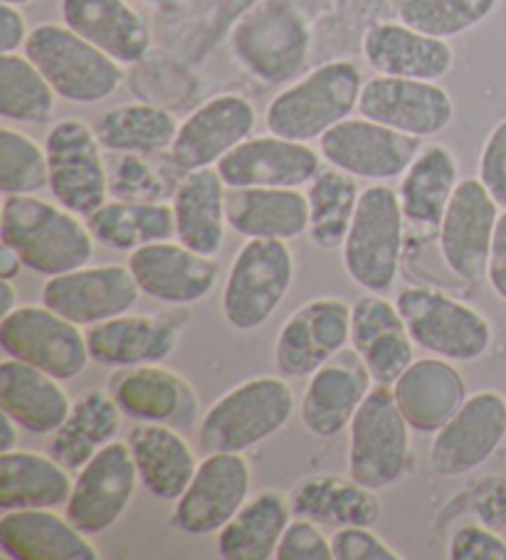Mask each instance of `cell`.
I'll return each instance as SVG.
<instances>
[{
	"mask_svg": "<svg viewBox=\"0 0 506 560\" xmlns=\"http://www.w3.org/2000/svg\"><path fill=\"white\" fill-rule=\"evenodd\" d=\"M499 215V202L492 198L480 178L460 180L437 228V245L447 269L462 282L476 284L486 277Z\"/></svg>",
	"mask_w": 506,
	"mask_h": 560,
	"instance_id": "e0dca14e",
	"label": "cell"
},
{
	"mask_svg": "<svg viewBox=\"0 0 506 560\" xmlns=\"http://www.w3.org/2000/svg\"><path fill=\"white\" fill-rule=\"evenodd\" d=\"M411 424L388 385H373L348 424V477L381 491L411 469Z\"/></svg>",
	"mask_w": 506,
	"mask_h": 560,
	"instance_id": "52a82bcc",
	"label": "cell"
},
{
	"mask_svg": "<svg viewBox=\"0 0 506 560\" xmlns=\"http://www.w3.org/2000/svg\"><path fill=\"white\" fill-rule=\"evenodd\" d=\"M94 127L80 119H62L47 131L45 153L50 166V192L74 215L90 218L110 202V178Z\"/></svg>",
	"mask_w": 506,
	"mask_h": 560,
	"instance_id": "8fae6325",
	"label": "cell"
},
{
	"mask_svg": "<svg viewBox=\"0 0 506 560\" xmlns=\"http://www.w3.org/2000/svg\"><path fill=\"white\" fill-rule=\"evenodd\" d=\"M486 282L506 304V210H502L499 220H496L490 262H486Z\"/></svg>",
	"mask_w": 506,
	"mask_h": 560,
	"instance_id": "816d5d0a",
	"label": "cell"
},
{
	"mask_svg": "<svg viewBox=\"0 0 506 560\" xmlns=\"http://www.w3.org/2000/svg\"><path fill=\"white\" fill-rule=\"evenodd\" d=\"M84 336L94 363L129 369L171 359L181 339V326L169 316L122 314L90 326Z\"/></svg>",
	"mask_w": 506,
	"mask_h": 560,
	"instance_id": "484cf974",
	"label": "cell"
},
{
	"mask_svg": "<svg viewBox=\"0 0 506 560\" xmlns=\"http://www.w3.org/2000/svg\"><path fill=\"white\" fill-rule=\"evenodd\" d=\"M62 23L116 62L139 65L151 50V27L126 0H60Z\"/></svg>",
	"mask_w": 506,
	"mask_h": 560,
	"instance_id": "f546056e",
	"label": "cell"
},
{
	"mask_svg": "<svg viewBox=\"0 0 506 560\" xmlns=\"http://www.w3.org/2000/svg\"><path fill=\"white\" fill-rule=\"evenodd\" d=\"M373 378L366 363L354 349L342 351L324 369L309 375V383L299 402V420L314 438L331 440L348 430L356 410L373 388Z\"/></svg>",
	"mask_w": 506,
	"mask_h": 560,
	"instance_id": "cb8c5ba5",
	"label": "cell"
},
{
	"mask_svg": "<svg viewBox=\"0 0 506 560\" xmlns=\"http://www.w3.org/2000/svg\"><path fill=\"white\" fill-rule=\"evenodd\" d=\"M84 220L96 243L116 253H134L143 245L176 237L173 208L163 202H104Z\"/></svg>",
	"mask_w": 506,
	"mask_h": 560,
	"instance_id": "60d3db41",
	"label": "cell"
},
{
	"mask_svg": "<svg viewBox=\"0 0 506 560\" xmlns=\"http://www.w3.org/2000/svg\"><path fill=\"white\" fill-rule=\"evenodd\" d=\"M295 282V255L281 240H248L230 265L222 287V316L235 331L265 326Z\"/></svg>",
	"mask_w": 506,
	"mask_h": 560,
	"instance_id": "9c48e42d",
	"label": "cell"
},
{
	"mask_svg": "<svg viewBox=\"0 0 506 560\" xmlns=\"http://www.w3.org/2000/svg\"><path fill=\"white\" fill-rule=\"evenodd\" d=\"M0 550L11 560H100L90 536L53 509H15L0 516Z\"/></svg>",
	"mask_w": 506,
	"mask_h": 560,
	"instance_id": "83f0119b",
	"label": "cell"
},
{
	"mask_svg": "<svg viewBox=\"0 0 506 560\" xmlns=\"http://www.w3.org/2000/svg\"><path fill=\"white\" fill-rule=\"evenodd\" d=\"M252 469L242 452L203 455L188 489L173 501L171 526L186 536H218V530L245 506Z\"/></svg>",
	"mask_w": 506,
	"mask_h": 560,
	"instance_id": "7c38bea8",
	"label": "cell"
},
{
	"mask_svg": "<svg viewBox=\"0 0 506 560\" xmlns=\"http://www.w3.org/2000/svg\"><path fill=\"white\" fill-rule=\"evenodd\" d=\"M0 3H8V5H18V8H23V5H31V3H35V0H0Z\"/></svg>",
	"mask_w": 506,
	"mask_h": 560,
	"instance_id": "6f0895ef",
	"label": "cell"
},
{
	"mask_svg": "<svg viewBox=\"0 0 506 560\" xmlns=\"http://www.w3.org/2000/svg\"><path fill=\"white\" fill-rule=\"evenodd\" d=\"M25 267L23 257L15 253V249L11 245L0 243V279H13L21 275V269Z\"/></svg>",
	"mask_w": 506,
	"mask_h": 560,
	"instance_id": "f5cc1de1",
	"label": "cell"
},
{
	"mask_svg": "<svg viewBox=\"0 0 506 560\" xmlns=\"http://www.w3.org/2000/svg\"><path fill=\"white\" fill-rule=\"evenodd\" d=\"M228 228L245 240H297L309 233V200L301 188H228Z\"/></svg>",
	"mask_w": 506,
	"mask_h": 560,
	"instance_id": "4dcf8cb0",
	"label": "cell"
},
{
	"mask_svg": "<svg viewBox=\"0 0 506 560\" xmlns=\"http://www.w3.org/2000/svg\"><path fill=\"white\" fill-rule=\"evenodd\" d=\"M277 560H334L331 538L321 534L317 521L291 518L277 546Z\"/></svg>",
	"mask_w": 506,
	"mask_h": 560,
	"instance_id": "bcb514c9",
	"label": "cell"
},
{
	"mask_svg": "<svg viewBox=\"0 0 506 560\" xmlns=\"http://www.w3.org/2000/svg\"><path fill=\"white\" fill-rule=\"evenodd\" d=\"M230 50L255 82L287 84L309 60L311 27L291 0H262L232 27Z\"/></svg>",
	"mask_w": 506,
	"mask_h": 560,
	"instance_id": "3957f363",
	"label": "cell"
},
{
	"mask_svg": "<svg viewBox=\"0 0 506 560\" xmlns=\"http://www.w3.org/2000/svg\"><path fill=\"white\" fill-rule=\"evenodd\" d=\"M398 408L415 432L435 434L467 400V385L452 361L417 359L393 385Z\"/></svg>",
	"mask_w": 506,
	"mask_h": 560,
	"instance_id": "f1b7e54d",
	"label": "cell"
},
{
	"mask_svg": "<svg viewBox=\"0 0 506 560\" xmlns=\"http://www.w3.org/2000/svg\"><path fill=\"white\" fill-rule=\"evenodd\" d=\"M499 0H403L398 21L425 35L452 40L490 21Z\"/></svg>",
	"mask_w": 506,
	"mask_h": 560,
	"instance_id": "ee69618b",
	"label": "cell"
},
{
	"mask_svg": "<svg viewBox=\"0 0 506 560\" xmlns=\"http://www.w3.org/2000/svg\"><path fill=\"white\" fill-rule=\"evenodd\" d=\"M106 390L124 418L134 422L171 424L181 432L193 430L198 422V395L193 385L161 363L116 369L106 381Z\"/></svg>",
	"mask_w": 506,
	"mask_h": 560,
	"instance_id": "ffe728a7",
	"label": "cell"
},
{
	"mask_svg": "<svg viewBox=\"0 0 506 560\" xmlns=\"http://www.w3.org/2000/svg\"><path fill=\"white\" fill-rule=\"evenodd\" d=\"M289 494L277 489L250 497L235 516L218 530V556L222 560H272L291 521Z\"/></svg>",
	"mask_w": 506,
	"mask_h": 560,
	"instance_id": "8d00e7d4",
	"label": "cell"
},
{
	"mask_svg": "<svg viewBox=\"0 0 506 560\" xmlns=\"http://www.w3.org/2000/svg\"><path fill=\"white\" fill-rule=\"evenodd\" d=\"M358 178L342 168H321L317 178L307 186L309 200V240L319 249L344 247L348 230L356 215Z\"/></svg>",
	"mask_w": 506,
	"mask_h": 560,
	"instance_id": "b9f144b4",
	"label": "cell"
},
{
	"mask_svg": "<svg viewBox=\"0 0 506 560\" xmlns=\"http://www.w3.org/2000/svg\"><path fill=\"white\" fill-rule=\"evenodd\" d=\"M0 243L23 257L25 269L50 279L90 265L96 240L87 220L62 206L37 196H5Z\"/></svg>",
	"mask_w": 506,
	"mask_h": 560,
	"instance_id": "6da1fadb",
	"label": "cell"
},
{
	"mask_svg": "<svg viewBox=\"0 0 506 560\" xmlns=\"http://www.w3.org/2000/svg\"><path fill=\"white\" fill-rule=\"evenodd\" d=\"M27 37H31V27H27L25 15L18 5H0V55L21 52Z\"/></svg>",
	"mask_w": 506,
	"mask_h": 560,
	"instance_id": "f907efd6",
	"label": "cell"
},
{
	"mask_svg": "<svg viewBox=\"0 0 506 560\" xmlns=\"http://www.w3.org/2000/svg\"><path fill=\"white\" fill-rule=\"evenodd\" d=\"M352 343V304L319 296L299 306L281 324L275 341V365L285 378H309Z\"/></svg>",
	"mask_w": 506,
	"mask_h": 560,
	"instance_id": "4fadbf2b",
	"label": "cell"
},
{
	"mask_svg": "<svg viewBox=\"0 0 506 560\" xmlns=\"http://www.w3.org/2000/svg\"><path fill=\"white\" fill-rule=\"evenodd\" d=\"M0 410L31 434H53L72 410L62 381L31 363L0 361Z\"/></svg>",
	"mask_w": 506,
	"mask_h": 560,
	"instance_id": "1f68e13d",
	"label": "cell"
},
{
	"mask_svg": "<svg viewBox=\"0 0 506 560\" xmlns=\"http://www.w3.org/2000/svg\"><path fill=\"white\" fill-rule=\"evenodd\" d=\"M295 415V393L277 375H260L230 388L210 405L198 424L203 455L242 452L277 434Z\"/></svg>",
	"mask_w": 506,
	"mask_h": 560,
	"instance_id": "277c9868",
	"label": "cell"
},
{
	"mask_svg": "<svg viewBox=\"0 0 506 560\" xmlns=\"http://www.w3.org/2000/svg\"><path fill=\"white\" fill-rule=\"evenodd\" d=\"M18 430H21V424L3 412V420H0V452L18 450Z\"/></svg>",
	"mask_w": 506,
	"mask_h": 560,
	"instance_id": "db71d44e",
	"label": "cell"
},
{
	"mask_svg": "<svg viewBox=\"0 0 506 560\" xmlns=\"http://www.w3.org/2000/svg\"><path fill=\"white\" fill-rule=\"evenodd\" d=\"M228 186L218 168L188 171L173 196L176 240L181 245L206 257H216L228 237L226 215Z\"/></svg>",
	"mask_w": 506,
	"mask_h": 560,
	"instance_id": "836d02e7",
	"label": "cell"
},
{
	"mask_svg": "<svg viewBox=\"0 0 506 560\" xmlns=\"http://www.w3.org/2000/svg\"><path fill=\"white\" fill-rule=\"evenodd\" d=\"M139 485L129 444L114 440L77 471L65 516L90 538L100 536L126 514Z\"/></svg>",
	"mask_w": 506,
	"mask_h": 560,
	"instance_id": "5bb4252c",
	"label": "cell"
},
{
	"mask_svg": "<svg viewBox=\"0 0 506 560\" xmlns=\"http://www.w3.org/2000/svg\"><path fill=\"white\" fill-rule=\"evenodd\" d=\"M506 440V395L480 390L433 434L430 467L440 477H464L480 469Z\"/></svg>",
	"mask_w": 506,
	"mask_h": 560,
	"instance_id": "9a60e30c",
	"label": "cell"
},
{
	"mask_svg": "<svg viewBox=\"0 0 506 560\" xmlns=\"http://www.w3.org/2000/svg\"><path fill=\"white\" fill-rule=\"evenodd\" d=\"M457 186H460V163L455 153L442 143L423 147L398 186L407 225L423 233H430V230L437 233Z\"/></svg>",
	"mask_w": 506,
	"mask_h": 560,
	"instance_id": "d590c367",
	"label": "cell"
},
{
	"mask_svg": "<svg viewBox=\"0 0 506 560\" xmlns=\"http://www.w3.org/2000/svg\"><path fill=\"white\" fill-rule=\"evenodd\" d=\"M23 52L65 102L100 104L124 84V65L65 23L33 27Z\"/></svg>",
	"mask_w": 506,
	"mask_h": 560,
	"instance_id": "5b68a950",
	"label": "cell"
},
{
	"mask_svg": "<svg viewBox=\"0 0 506 560\" xmlns=\"http://www.w3.org/2000/svg\"><path fill=\"white\" fill-rule=\"evenodd\" d=\"M70 469L50 455L27 450L0 452V509H60L70 501Z\"/></svg>",
	"mask_w": 506,
	"mask_h": 560,
	"instance_id": "74e56055",
	"label": "cell"
},
{
	"mask_svg": "<svg viewBox=\"0 0 506 560\" xmlns=\"http://www.w3.org/2000/svg\"><path fill=\"white\" fill-rule=\"evenodd\" d=\"M405 215L398 190L373 183L361 190L356 215L342 247L344 269L366 292L386 294L403 262Z\"/></svg>",
	"mask_w": 506,
	"mask_h": 560,
	"instance_id": "8992f818",
	"label": "cell"
},
{
	"mask_svg": "<svg viewBox=\"0 0 506 560\" xmlns=\"http://www.w3.org/2000/svg\"><path fill=\"white\" fill-rule=\"evenodd\" d=\"M352 349L361 355L373 383L388 388L415 361V341L395 302L373 292L352 304Z\"/></svg>",
	"mask_w": 506,
	"mask_h": 560,
	"instance_id": "d4e9b609",
	"label": "cell"
},
{
	"mask_svg": "<svg viewBox=\"0 0 506 560\" xmlns=\"http://www.w3.org/2000/svg\"><path fill=\"white\" fill-rule=\"evenodd\" d=\"M321 153L277 133L250 137L218 163L228 188H304L321 171Z\"/></svg>",
	"mask_w": 506,
	"mask_h": 560,
	"instance_id": "7402d4cb",
	"label": "cell"
},
{
	"mask_svg": "<svg viewBox=\"0 0 506 560\" xmlns=\"http://www.w3.org/2000/svg\"><path fill=\"white\" fill-rule=\"evenodd\" d=\"M50 188L45 147L27 133L0 127V190L3 196H35Z\"/></svg>",
	"mask_w": 506,
	"mask_h": 560,
	"instance_id": "f6af8a7d",
	"label": "cell"
},
{
	"mask_svg": "<svg viewBox=\"0 0 506 560\" xmlns=\"http://www.w3.org/2000/svg\"><path fill=\"white\" fill-rule=\"evenodd\" d=\"M364 74L352 60H331L285 86L267 104L265 127L281 139L311 143L358 112Z\"/></svg>",
	"mask_w": 506,
	"mask_h": 560,
	"instance_id": "7a4b0ae2",
	"label": "cell"
},
{
	"mask_svg": "<svg viewBox=\"0 0 506 560\" xmlns=\"http://www.w3.org/2000/svg\"><path fill=\"white\" fill-rule=\"evenodd\" d=\"M358 117L378 121L407 137L430 139L450 129L455 102L450 92L437 82L376 74L373 80L364 82Z\"/></svg>",
	"mask_w": 506,
	"mask_h": 560,
	"instance_id": "ac0fdd59",
	"label": "cell"
},
{
	"mask_svg": "<svg viewBox=\"0 0 506 560\" xmlns=\"http://www.w3.org/2000/svg\"><path fill=\"white\" fill-rule=\"evenodd\" d=\"M139 294L141 289L129 265H87L47 279L43 304L72 324L90 328L129 312L139 302Z\"/></svg>",
	"mask_w": 506,
	"mask_h": 560,
	"instance_id": "44dd1931",
	"label": "cell"
},
{
	"mask_svg": "<svg viewBox=\"0 0 506 560\" xmlns=\"http://www.w3.org/2000/svg\"><path fill=\"white\" fill-rule=\"evenodd\" d=\"M317 143L329 166L373 183L401 178L425 147L423 139L407 137L366 117L342 121Z\"/></svg>",
	"mask_w": 506,
	"mask_h": 560,
	"instance_id": "2e32d148",
	"label": "cell"
},
{
	"mask_svg": "<svg viewBox=\"0 0 506 560\" xmlns=\"http://www.w3.org/2000/svg\"><path fill=\"white\" fill-rule=\"evenodd\" d=\"M450 560H506V540L480 524L457 528L447 544Z\"/></svg>",
	"mask_w": 506,
	"mask_h": 560,
	"instance_id": "681fc988",
	"label": "cell"
},
{
	"mask_svg": "<svg viewBox=\"0 0 506 560\" xmlns=\"http://www.w3.org/2000/svg\"><path fill=\"white\" fill-rule=\"evenodd\" d=\"M122 410L110 390H90L72 402L65 422L50 434L47 455L67 469L80 471L96 452L116 440L122 428Z\"/></svg>",
	"mask_w": 506,
	"mask_h": 560,
	"instance_id": "f35d334b",
	"label": "cell"
},
{
	"mask_svg": "<svg viewBox=\"0 0 506 560\" xmlns=\"http://www.w3.org/2000/svg\"><path fill=\"white\" fill-rule=\"evenodd\" d=\"M295 516L317 521L324 526H376L383 506L373 489L358 485L352 477L314 475L297 481L289 491Z\"/></svg>",
	"mask_w": 506,
	"mask_h": 560,
	"instance_id": "e575fe53",
	"label": "cell"
},
{
	"mask_svg": "<svg viewBox=\"0 0 506 560\" xmlns=\"http://www.w3.org/2000/svg\"><path fill=\"white\" fill-rule=\"evenodd\" d=\"M139 3H146V5H171V3H179V0H139Z\"/></svg>",
	"mask_w": 506,
	"mask_h": 560,
	"instance_id": "9f6ffc18",
	"label": "cell"
},
{
	"mask_svg": "<svg viewBox=\"0 0 506 560\" xmlns=\"http://www.w3.org/2000/svg\"><path fill=\"white\" fill-rule=\"evenodd\" d=\"M179 119L169 109L146 102L122 104L94 121V133L104 151L126 156H153L171 151L179 133Z\"/></svg>",
	"mask_w": 506,
	"mask_h": 560,
	"instance_id": "ab89813d",
	"label": "cell"
},
{
	"mask_svg": "<svg viewBox=\"0 0 506 560\" xmlns=\"http://www.w3.org/2000/svg\"><path fill=\"white\" fill-rule=\"evenodd\" d=\"M126 444L139 469L141 487L159 501H176L200 465L183 432L171 424L136 422Z\"/></svg>",
	"mask_w": 506,
	"mask_h": 560,
	"instance_id": "d6a6232c",
	"label": "cell"
},
{
	"mask_svg": "<svg viewBox=\"0 0 506 560\" xmlns=\"http://www.w3.org/2000/svg\"><path fill=\"white\" fill-rule=\"evenodd\" d=\"M415 346L452 363H472L492 349L490 318L430 287H407L395 299Z\"/></svg>",
	"mask_w": 506,
	"mask_h": 560,
	"instance_id": "ba28073f",
	"label": "cell"
},
{
	"mask_svg": "<svg viewBox=\"0 0 506 560\" xmlns=\"http://www.w3.org/2000/svg\"><path fill=\"white\" fill-rule=\"evenodd\" d=\"M18 294L11 279H0V316L11 314L13 308H18Z\"/></svg>",
	"mask_w": 506,
	"mask_h": 560,
	"instance_id": "11a10c76",
	"label": "cell"
},
{
	"mask_svg": "<svg viewBox=\"0 0 506 560\" xmlns=\"http://www.w3.org/2000/svg\"><path fill=\"white\" fill-rule=\"evenodd\" d=\"M361 50L376 74L405 80L437 82L450 74L455 65L450 40L425 35L401 21L368 27Z\"/></svg>",
	"mask_w": 506,
	"mask_h": 560,
	"instance_id": "4316f807",
	"label": "cell"
},
{
	"mask_svg": "<svg viewBox=\"0 0 506 560\" xmlns=\"http://www.w3.org/2000/svg\"><path fill=\"white\" fill-rule=\"evenodd\" d=\"M334 560H401L403 556L376 536L371 526H342L331 536Z\"/></svg>",
	"mask_w": 506,
	"mask_h": 560,
	"instance_id": "7dc6e473",
	"label": "cell"
},
{
	"mask_svg": "<svg viewBox=\"0 0 506 560\" xmlns=\"http://www.w3.org/2000/svg\"><path fill=\"white\" fill-rule=\"evenodd\" d=\"M0 346L11 359L31 363L62 383L82 375L92 361L82 326L45 304H23L0 316Z\"/></svg>",
	"mask_w": 506,
	"mask_h": 560,
	"instance_id": "30bf717a",
	"label": "cell"
},
{
	"mask_svg": "<svg viewBox=\"0 0 506 560\" xmlns=\"http://www.w3.org/2000/svg\"><path fill=\"white\" fill-rule=\"evenodd\" d=\"M57 92L25 52L0 55V117L15 124L53 119Z\"/></svg>",
	"mask_w": 506,
	"mask_h": 560,
	"instance_id": "7bdbcfd3",
	"label": "cell"
},
{
	"mask_svg": "<svg viewBox=\"0 0 506 560\" xmlns=\"http://www.w3.org/2000/svg\"><path fill=\"white\" fill-rule=\"evenodd\" d=\"M255 124L257 112L248 96L232 92L210 96L181 121L169 156L186 173L216 168L232 149L252 137Z\"/></svg>",
	"mask_w": 506,
	"mask_h": 560,
	"instance_id": "d6986e66",
	"label": "cell"
},
{
	"mask_svg": "<svg viewBox=\"0 0 506 560\" xmlns=\"http://www.w3.org/2000/svg\"><path fill=\"white\" fill-rule=\"evenodd\" d=\"M126 265L141 294L173 306L203 302L216 287L220 272L216 259L171 240L134 249Z\"/></svg>",
	"mask_w": 506,
	"mask_h": 560,
	"instance_id": "603a6c76",
	"label": "cell"
},
{
	"mask_svg": "<svg viewBox=\"0 0 506 560\" xmlns=\"http://www.w3.org/2000/svg\"><path fill=\"white\" fill-rule=\"evenodd\" d=\"M476 178L484 183L499 208L506 210V119L494 124L490 137L484 139Z\"/></svg>",
	"mask_w": 506,
	"mask_h": 560,
	"instance_id": "c3c4849f",
	"label": "cell"
}]
</instances>
